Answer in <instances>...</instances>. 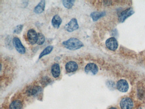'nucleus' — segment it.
Masks as SVG:
<instances>
[{"instance_id":"nucleus-1","label":"nucleus","mask_w":145,"mask_h":109,"mask_svg":"<svg viewBox=\"0 0 145 109\" xmlns=\"http://www.w3.org/2000/svg\"><path fill=\"white\" fill-rule=\"evenodd\" d=\"M62 44L66 48L70 50H76L84 47L82 42L76 38H71L64 41Z\"/></svg>"},{"instance_id":"nucleus-2","label":"nucleus","mask_w":145,"mask_h":109,"mask_svg":"<svg viewBox=\"0 0 145 109\" xmlns=\"http://www.w3.org/2000/svg\"><path fill=\"white\" fill-rule=\"evenodd\" d=\"M13 43L15 49L20 54H24L25 53V48L23 46L20 39L18 37H15L13 38Z\"/></svg>"},{"instance_id":"nucleus-3","label":"nucleus","mask_w":145,"mask_h":109,"mask_svg":"<svg viewBox=\"0 0 145 109\" xmlns=\"http://www.w3.org/2000/svg\"><path fill=\"white\" fill-rule=\"evenodd\" d=\"M134 105L133 101L129 97H125L120 101V106L121 109H132Z\"/></svg>"},{"instance_id":"nucleus-4","label":"nucleus","mask_w":145,"mask_h":109,"mask_svg":"<svg viewBox=\"0 0 145 109\" xmlns=\"http://www.w3.org/2000/svg\"><path fill=\"white\" fill-rule=\"evenodd\" d=\"M65 29L68 32H72L77 30L79 28L78 21L76 18H73L64 27Z\"/></svg>"},{"instance_id":"nucleus-5","label":"nucleus","mask_w":145,"mask_h":109,"mask_svg":"<svg viewBox=\"0 0 145 109\" xmlns=\"http://www.w3.org/2000/svg\"><path fill=\"white\" fill-rule=\"evenodd\" d=\"M106 47L110 50L115 51L118 47V43L114 37L109 38L106 42Z\"/></svg>"},{"instance_id":"nucleus-6","label":"nucleus","mask_w":145,"mask_h":109,"mask_svg":"<svg viewBox=\"0 0 145 109\" xmlns=\"http://www.w3.org/2000/svg\"><path fill=\"white\" fill-rule=\"evenodd\" d=\"M28 40L30 44L34 45L37 42L38 38V33L34 30L30 29L27 33Z\"/></svg>"},{"instance_id":"nucleus-7","label":"nucleus","mask_w":145,"mask_h":109,"mask_svg":"<svg viewBox=\"0 0 145 109\" xmlns=\"http://www.w3.org/2000/svg\"><path fill=\"white\" fill-rule=\"evenodd\" d=\"M116 87L120 92L126 93L129 90V85L127 81L125 79H120L117 83Z\"/></svg>"},{"instance_id":"nucleus-8","label":"nucleus","mask_w":145,"mask_h":109,"mask_svg":"<svg viewBox=\"0 0 145 109\" xmlns=\"http://www.w3.org/2000/svg\"><path fill=\"white\" fill-rule=\"evenodd\" d=\"M135 12L131 8H128L127 9L122 12L119 16V21L120 23L124 22L127 18L134 14Z\"/></svg>"},{"instance_id":"nucleus-9","label":"nucleus","mask_w":145,"mask_h":109,"mask_svg":"<svg viewBox=\"0 0 145 109\" xmlns=\"http://www.w3.org/2000/svg\"><path fill=\"white\" fill-rule=\"evenodd\" d=\"M98 71L99 69L97 66L92 63L88 64L85 67V72L86 73L91 72L93 75H95L97 74Z\"/></svg>"},{"instance_id":"nucleus-10","label":"nucleus","mask_w":145,"mask_h":109,"mask_svg":"<svg viewBox=\"0 0 145 109\" xmlns=\"http://www.w3.org/2000/svg\"><path fill=\"white\" fill-rule=\"evenodd\" d=\"M66 70L68 73L76 71L78 69V64L74 61H69L66 64Z\"/></svg>"},{"instance_id":"nucleus-11","label":"nucleus","mask_w":145,"mask_h":109,"mask_svg":"<svg viewBox=\"0 0 145 109\" xmlns=\"http://www.w3.org/2000/svg\"><path fill=\"white\" fill-rule=\"evenodd\" d=\"M42 90V88L38 86L32 87L28 89L26 93L29 95H36L41 92Z\"/></svg>"},{"instance_id":"nucleus-12","label":"nucleus","mask_w":145,"mask_h":109,"mask_svg":"<svg viewBox=\"0 0 145 109\" xmlns=\"http://www.w3.org/2000/svg\"><path fill=\"white\" fill-rule=\"evenodd\" d=\"M51 72L53 76L55 78H57L61 73V70L59 64L55 63L51 67Z\"/></svg>"},{"instance_id":"nucleus-13","label":"nucleus","mask_w":145,"mask_h":109,"mask_svg":"<svg viewBox=\"0 0 145 109\" xmlns=\"http://www.w3.org/2000/svg\"><path fill=\"white\" fill-rule=\"evenodd\" d=\"M46 5V1H41L34 7V12L36 14H40L44 11Z\"/></svg>"},{"instance_id":"nucleus-14","label":"nucleus","mask_w":145,"mask_h":109,"mask_svg":"<svg viewBox=\"0 0 145 109\" xmlns=\"http://www.w3.org/2000/svg\"><path fill=\"white\" fill-rule=\"evenodd\" d=\"M51 24L53 27L58 29L62 22V20L60 16L58 15H56L53 17L51 20Z\"/></svg>"},{"instance_id":"nucleus-15","label":"nucleus","mask_w":145,"mask_h":109,"mask_svg":"<svg viewBox=\"0 0 145 109\" xmlns=\"http://www.w3.org/2000/svg\"><path fill=\"white\" fill-rule=\"evenodd\" d=\"M105 15L106 13L105 12H94L90 14V17L93 20V21H96Z\"/></svg>"},{"instance_id":"nucleus-16","label":"nucleus","mask_w":145,"mask_h":109,"mask_svg":"<svg viewBox=\"0 0 145 109\" xmlns=\"http://www.w3.org/2000/svg\"><path fill=\"white\" fill-rule=\"evenodd\" d=\"M23 105L21 101L15 100L11 102L9 106V109H22Z\"/></svg>"},{"instance_id":"nucleus-17","label":"nucleus","mask_w":145,"mask_h":109,"mask_svg":"<svg viewBox=\"0 0 145 109\" xmlns=\"http://www.w3.org/2000/svg\"><path fill=\"white\" fill-rule=\"evenodd\" d=\"M53 49V46H49L46 47L40 54L39 59H40L43 57L50 54L52 52Z\"/></svg>"},{"instance_id":"nucleus-18","label":"nucleus","mask_w":145,"mask_h":109,"mask_svg":"<svg viewBox=\"0 0 145 109\" xmlns=\"http://www.w3.org/2000/svg\"><path fill=\"white\" fill-rule=\"evenodd\" d=\"M62 2H63V4L64 7L69 9L72 8V7L74 6L75 1H74L64 0V1H63Z\"/></svg>"},{"instance_id":"nucleus-19","label":"nucleus","mask_w":145,"mask_h":109,"mask_svg":"<svg viewBox=\"0 0 145 109\" xmlns=\"http://www.w3.org/2000/svg\"><path fill=\"white\" fill-rule=\"evenodd\" d=\"M45 41V38L44 35L41 33H38V41L37 44L39 45H42Z\"/></svg>"},{"instance_id":"nucleus-20","label":"nucleus","mask_w":145,"mask_h":109,"mask_svg":"<svg viewBox=\"0 0 145 109\" xmlns=\"http://www.w3.org/2000/svg\"><path fill=\"white\" fill-rule=\"evenodd\" d=\"M40 82H41L40 83L43 85L44 86V85H47L49 83H50L51 82V80L47 76H45L41 78Z\"/></svg>"},{"instance_id":"nucleus-21","label":"nucleus","mask_w":145,"mask_h":109,"mask_svg":"<svg viewBox=\"0 0 145 109\" xmlns=\"http://www.w3.org/2000/svg\"><path fill=\"white\" fill-rule=\"evenodd\" d=\"M23 26H24L22 24H20V25L17 26L14 29L13 33L17 34L20 33L21 32L22 30H23Z\"/></svg>"},{"instance_id":"nucleus-22","label":"nucleus","mask_w":145,"mask_h":109,"mask_svg":"<svg viewBox=\"0 0 145 109\" xmlns=\"http://www.w3.org/2000/svg\"><path fill=\"white\" fill-rule=\"evenodd\" d=\"M107 86L108 87H109V88L113 89L114 87V83L113 82H111V81H109V82H107Z\"/></svg>"},{"instance_id":"nucleus-23","label":"nucleus","mask_w":145,"mask_h":109,"mask_svg":"<svg viewBox=\"0 0 145 109\" xmlns=\"http://www.w3.org/2000/svg\"><path fill=\"white\" fill-rule=\"evenodd\" d=\"M109 109H118L117 108H116V107H112L111 108H109Z\"/></svg>"}]
</instances>
